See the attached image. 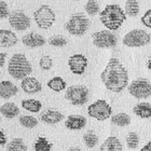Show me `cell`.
Wrapping results in <instances>:
<instances>
[{
    "mask_svg": "<svg viewBox=\"0 0 151 151\" xmlns=\"http://www.w3.org/2000/svg\"><path fill=\"white\" fill-rule=\"evenodd\" d=\"M65 98L73 106H82L88 101V88L85 85H71L66 90Z\"/></svg>",
    "mask_w": 151,
    "mask_h": 151,
    "instance_id": "7",
    "label": "cell"
},
{
    "mask_svg": "<svg viewBox=\"0 0 151 151\" xmlns=\"http://www.w3.org/2000/svg\"><path fill=\"white\" fill-rule=\"evenodd\" d=\"M10 15V10H9V6L6 1L3 0H0V19H8Z\"/></svg>",
    "mask_w": 151,
    "mask_h": 151,
    "instance_id": "34",
    "label": "cell"
},
{
    "mask_svg": "<svg viewBox=\"0 0 151 151\" xmlns=\"http://www.w3.org/2000/svg\"><path fill=\"white\" fill-rule=\"evenodd\" d=\"M86 125V119L83 116L79 114H73L69 116L65 121V126L66 129H71V131H79L82 129Z\"/></svg>",
    "mask_w": 151,
    "mask_h": 151,
    "instance_id": "16",
    "label": "cell"
},
{
    "mask_svg": "<svg viewBox=\"0 0 151 151\" xmlns=\"http://www.w3.org/2000/svg\"><path fill=\"white\" fill-rule=\"evenodd\" d=\"M21 125L26 129H34L38 125V120L32 116H22L19 119Z\"/></svg>",
    "mask_w": 151,
    "mask_h": 151,
    "instance_id": "29",
    "label": "cell"
},
{
    "mask_svg": "<svg viewBox=\"0 0 151 151\" xmlns=\"http://www.w3.org/2000/svg\"><path fill=\"white\" fill-rule=\"evenodd\" d=\"M39 66L42 70H50L53 66V60L49 55H43L39 60Z\"/></svg>",
    "mask_w": 151,
    "mask_h": 151,
    "instance_id": "33",
    "label": "cell"
},
{
    "mask_svg": "<svg viewBox=\"0 0 151 151\" xmlns=\"http://www.w3.org/2000/svg\"><path fill=\"white\" fill-rule=\"evenodd\" d=\"M6 135L2 129H0V146H6Z\"/></svg>",
    "mask_w": 151,
    "mask_h": 151,
    "instance_id": "36",
    "label": "cell"
},
{
    "mask_svg": "<svg viewBox=\"0 0 151 151\" xmlns=\"http://www.w3.org/2000/svg\"><path fill=\"white\" fill-rule=\"evenodd\" d=\"M88 116L96 119L98 121H105L109 119L112 114V109L111 106L108 104L107 101L104 99H98L94 101L88 107Z\"/></svg>",
    "mask_w": 151,
    "mask_h": 151,
    "instance_id": "8",
    "label": "cell"
},
{
    "mask_svg": "<svg viewBox=\"0 0 151 151\" xmlns=\"http://www.w3.org/2000/svg\"><path fill=\"white\" fill-rule=\"evenodd\" d=\"M6 151H28V149L22 138H14L8 144Z\"/></svg>",
    "mask_w": 151,
    "mask_h": 151,
    "instance_id": "27",
    "label": "cell"
},
{
    "mask_svg": "<svg viewBox=\"0 0 151 151\" xmlns=\"http://www.w3.org/2000/svg\"><path fill=\"white\" fill-rule=\"evenodd\" d=\"M21 88L26 94H37L42 91V84L34 77H26L22 79L21 82Z\"/></svg>",
    "mask_w": 151,
    "mask_h": 151,
    "instance_id": "13",
    "label": "cell"
},
{
    "mask_svg": "<svg viewBox=\"0 0 151 151\" xmlns=\"http://www.w3.org/2000/svg\"><path fill=\"white\" fill-rule=\"evenodd\" d=\"M101 80L107 90L113 93H120L129 85V73L118 58L111 57L101 71Z\"/></svg>",
    "mask_w": 151,
    "mask_h": 151,
    "instance_id": "1",
    "label": "cell"
},
{
    "mask_svg": "<svg viewBox=\"0 0 151 151\" xmlns=\"http://www.w3.org/2000/svg\"><path fill=\"white\" fill-rule=\"evenodd\" d=\"M6 60V53H0V68L4 67Z\"/></svg>",
    "mask_w": 151,
    "mask_h": 151,
    "instance_id": "37",
    "label": "cell"
},
{
    "mask_svg": "<svg viewBox=\"0 0 151 151\" xmlns=\"http://www.w3.org/2000/svg\"><path fill=\"white\" fill-rule=\"evenodd\" d=\"M99 19L108 30L114 32L126 21V14L119 4H107L99 13Z\"/></svg>",
    "mask_w": 151,
    "mask_h": 151,
    "instance_id": "2",
    "label": "cell"
},
{
    "mask_svg": "<svg viewBox=\"0 0 151 151\" xmlns=\"http://www.w3.org/2000/svg\"><path fill=\"white\" fill-rule=\"evenodd\" d=\"M64 119V114L62 112L54 109H49L44 111L40 116V120L45 124H56Z\"/></svg>",
    "mask_w": 151,
    "mask_h": 151,
    "instance_id": "18",
    "label": "cell"
},
{
    "mask_svg": "<svg viewBox=\"0 0 151 151\" xmlns=\"http://www.w3.org/2000/svg\"><path fill=\"white\" fill-rule=\"evenodd\" d=\"M147 68H148L149 70L151 71V56L149 57V60H148V62H147Z\"/></svg>",
    "mask_w": 151,
    "mask_h": 151,
    "instance_id": "40",
    "label": "cell"
},
{
    "mask_svg": "<svg viewBox=\"0 0 151 151\" xmlns=\"http://www.w3.org/2000/svg\"><path fill=\"white\" fill-rule=\"evenodd\" d=\"M83 142L88 148H94L98 142V136L93 131H88L83 135Z\"/></svg>",
    "mask_w": 151,
    "mask_h": 151,
    "instance_id": "28",
    "label": "cell"
},
{
    "mask_svg": "<svg viewBox=\"0 0 151 151\" xmlns=\"http://www.w3.org/2000/svg\"><path fill=\"white\" fill-rule=\"evenodd\" d=\"M73 1H80V0H73Z\"/></svg>",
    "mask_w": 151,
    "mask_h": 151,
    "instance_id": "42",
    "label": "cell"
},
{
    "mask_svg": "<svg viewBox=\"0 0 151 151\" xmlns=\"http://www.w3.org/2000/svg\"><path fill=\"white\" fill-rule=\"evenodd\" d=\"M142 151H151V142H149L148 144H146V145L142 147Z\"/></svg>",
    "mask_w": 151,
    "mask_h": 151,
    "instance_id": "38",
    "label": "cell"
},
{
    "mask_svg": "<svg viewBox=\"0 0 151 151\" xmlns=\"http://www.w3.org/2000/svg\"><path fill=\"white\" fill-rule=\"evenodd\" d=\"M88 64V58L83 54H73L68 60V67L73 75H83Z\"/></svg>",
    "mask_w": 151,
    "mask_h": 151,
    "instance_id": "12",
    "label": "cell"
},
{
    "mask_svg": "<svg viewBox=\"0 0 151 151\" xmlns=\"http://www.w3.org/2000/svg\"><path fill=\"white\" fill-rule=\"evenodd\" d=\"M9 23L10 26L13 29H15L17 32H24L30 27L32 21L25 12H23L21 10H14L10 13L9 15Z\"/></svg>",
    "mask_w": 151,
    "mask_h": 151,
    "instance_id": "11",
    "label": "cell"
},
{
    "mask_svg": "<svg viewBox=\"0 0 151 151\" xmlns=\"http://www.w3.org/2000/svg\"><path fill=\"white\" fill-rule=\"evenodd\" d=\"M22 42L25 47H30V49H35V47H43L44 44L47 43V40L40 34L29 32V34H27V35H25L22 38Z\"/></svg>",
    "mask_w": 151,
    "mask_h": 151,
    "instance_id": "14",
    "label": "cell"
},
{
    "mask_svg": "<svg viewBox=\"0 0 151 151\" xmlns=\"http://www.w3.org/2000/svg\"><path fill=\"white\" fill-rule=\"evenodd\" d=\"M0 123H1V116H0Z\"/></svg>",
    "mask_w": 151,
    "mask_h": 151,
    "instance_id": "41",
    "label": "cell"
},
{
    "mask_svg": "<svg viewBox=\"0 0 151 151\" xmlns=\"http://www.w3.org/2000/svg\"><path fill=\"white\" fill-rule=\"evenodd\" d=\"M66 151H82V150L80 148H78V147H71V148H69Z\"/></svg>",
    "mask_w": 151,
    "mask_h": 151,
    "instance_id": "39",
    "label": "cell"
},
{
    "mask_svg": "<svg viewBox=\"0 0 151 151\" xmlns=\"http://www.w3.org/2000/svg\"><path fill=\"white\" fill-rule=\"evenodd\" d=\"M90 19L83 13H75L65 24V29L73 36H83L90 28Z\"/></svg>",
    "mask_w": 151,
    "mask_h": 151,
    "instance_id": "4",
    "label": "cell"
},
{
    "mask_svg": "<svg viewBox=\"0 0 151 151\" xmlns=\"http://www.w3.org/2000/svg\"><path fill=\"white\" fill-rule=\"evenodd\" d=\"M133 112L142 119L151 118V104L149 103H139L133 108Z\"/></svg>",
    "mask_w": 151,
    "mask_h": 151,
    "instance_id": "21",
    "label": "cell"
},
{
    "mask_svg": "<svg viewBox=\"0 0 151 151\" xmlns=\"http://www.w3.org/2000/svg\"><path fill=\"white\" fill-rule=\"evenodd\" d=\"M101 151H123V146L114 136H109L101 146Z\"/></svg>",
    "mask_w": 151,
    "mask_h": 151,
    "instance_id": "19",
    "label": "cell"
},
{
    "mask_svg": "<svg viewBox=\"0 0 151 151\" xmlns=\"http://www.w3.org/2000/svg\"><path fill=\"white\" fill-rule=\"evenodd\" d=\"M139 145V135L136 132H129L126 136V146L129 149H136Z\"/></svg>",
    "mask_w": 151,
    "mask_h": 151,
    "instance_id": "30",
    "label": "cell"
},
{
    "mask_svg": "<svg viewBox=\"0 0 151 151\" xmlns=\"http://www.w3.org/2000/svg\"><path fill=\"white\" fill-rule=\"evenodd\" d=\"M93 44L98 49H111L118 43V38L111 30H101L92 35Z\"/></svg>",
    "mask_w": 151,
    "mask_h": 151,
    "instance_id": "9",
    "label": "cell"
},
{
    "mask_svg": "<svg viewBox=\"0 0 151 151\" xmlns=\"http://www.w3.org/2000/svg\"><path fill=\"white\" fill-rule=\"evenodd\" d=\"M22 107L29 112L38 113L42 108V103L37 99H24L22 101Z\"/></svg>",
    "mask_w": 151,
    "mask_h": 151,
    "instance_id": "23",
    "label": "cell"
},
{
    "mask_svg": "<svg viewBox=\"0 0 151 151\" xmlns=\"http://www.w3.org/2000/svg\"><path fill=\"white\" fill-rule=\"evenodd\" d=\"M56 15L53 9L47 4H42L34 12V21L40 29L47 30L53 26Z\"/></svg>",
    "mask_w": 151,
    "mask_h": 151,
    "instance_id": "5",
    "label": "cell"
},
{
    "mask_svg": "<svg viewBox=\"0 0 151 151\" xmlns=\"http://www.w3.org/2000/svg\"><path fill=\"white\" fill-rule=\"evenodd\" d=\"M53 148V144L50 142L45 137H38L34 144L35 151H51Z\"/></svg>",
    "mask_w": 151,
    "mask_h": 151,
    "instance_id": "26",
    "label": "cell"
},
{
    "mask_svg": "<svg viewBox=\"0 0 151 151\" xmlns=\"http://www.w3.org/2000/svg\"><path fill=\"white\" fill-rule=\"evenodd\" d=\"M47 42L50 45H52V47H65L67 44V39L62 35H55V36H52Z\"/></svg>",
    "mask_w": 151,
    "mask_h": 151,
    "instance_id": "32",
    "label": "cell"
},
{
    "mask_svg": "<svg viewBox=\"0 0 151 151\" xmlns=\"http://www.w3.org/2000/svg\"><path fill=\"white\" fill-rule=\"evenodd\" d=\"M129 93L137 99H145L151 96V82L147 79H136L129 85Z\"/></svg>",
    "mask_w": 151,
    "mask_h": 151,
    "instance_id": "10",
    "label": "cell"
},
{
    "mask_svg": "<svg viewBox=\"0 0 151 151\" xmlns=\"http://www.w3.org/2000/svg\"><path fill=\"white\" fill-rule=\"evenodd\" d=\"M66 81L62 77H54L47 81V86L54 92H60L66 88Z\"/></svg>",
    "mask_w": 151,
    "mask_h": 151,
    "instance_id": "25",
    "label": "cell"
},
{
    "mask_svg": "<svg viewBox=\"0 0 151 151\" xmlns=\"http://www.w3.org/2000/svg\"><path fill=\"white\" fill-rule=\"evenodd\" d=\"M140 22L144 26L148 27L151 29V9H149L148 11H146V13L142 16Z\"/></svg>",
    "mask_w": 151,
    "mask_h": 151,
    "instance_id": "35",
    "label": "cell"
},
{
    "mask_svg": "<svg viewBox=\"0 0 151 151\" xmlns=\"http://www.w3.org/2000/svg\"><path fill=\"white\" fill-rule=\"evenodd\" d=\"M139 2L138 0H126L125 6H124V12L126 16L129 17H136L139 13Z\"/></svg>",
    "mask_w": 151,
    "mask_h": 151,
    "instance_id": "22",
    "label": "cell"
},
{
    "mask_svg": "<svg viewBox=\"0 0 151 151\" xmlns=\"http://www.w3.org/2000/svg\"><path fill=\"white\" fill-rule=\"evenodd\" d=\"M84 9L85 12L90 16H95L99 12V4L96 0H88V2L85 3Z\"/></svg>",
    "mask_w": 151,
    "mask_h": 151,
    "instance_id": "31",
    "label": "cell"
},
{
    "mask_svg": "<svg viewBox=\"0 0 151 151\" xmlns=\"http://www.w3.org/2000/svg\"><path fill=\"white\" fill-rule=\"evenodd\" d=\"M151 36L142 29H133L123 37V44L129 47H140L150 43Z\"/></svg>",
    "mask_w": 151,
    "mask_h": 151,
    "instance_id": "6",
    "label": "cell"
},
{
    "mask_svg": "<svg viewBox=\"0 0 151 151\" xmlns=\"http://www.w3.org/2000/svg\"><path fill=\"white\" fill-rule=\"evenodd\" d=\"M8 73L13 79L22 80L32 73V64L24 54H14L8 63Z\"/></svg>",
    "mask_w": 151,
    "mask_h": 151,
    "instance_id": "3",
    "label": "cell"
},
{
    "mask_svg": "<svg viewBox=\"0 0 151 151\" xmlns=\"http://www.w3.org/2000/svg\"><path fill=\"white\" fill-rule=\"evenodd\" d=\"M0 114L6 119H13L19 114V108L14 103H6L0 107Z\"/></svg>",
    "mask_w": 151,
    "mask_h": 151,
    "instance_id": "20",
    "label": "cell"
},
{
    "mask_svg": "<svg viewBox=\"0 0 151 151\" xmlns=\"http://www.w3.org/2000/svg\"><path fill=\"white\" fill-rule=\"evenodd\" d=\"M19 92V88L13 82L4 80L0 82V97L3 99H9V98L15 96Z\"/></svg>",
    "mask_w": 151,
    "mask_h": 151,
    "instance_id": "17",
    "label": "cell"
},
{
    "mask_svg": "<svg viewBox=\"0 0 151 151\" xmlns=\"http://www.w3.org/2000/svg\"><path fill=\"white\" fill-rule=\"evenodd\" d=\"M111 123L116 126H121V127L127 126L131 123V116L127 113H124V112L116 113V114L111 116Z\"/></svg>",
    "mask_w": 151,
    "mask_h": 151,
    "instance_id": "24",
    "label": "cell"
},
{
    "mask_svg": "<svg viewBox=\"0 0 151 151\" xmlns=\"http://www.w3.org/2000/svg\"><path fill=\"white\" fill-rule=\"evenodd\" d=\"M19 42V38L12 30L0 29V47H12Z\"/></svg>",
    "mask_w": 151,
    "mask_h": 151,
    "instance_id": "15",
    "label": "cell"
}]
</instances>
